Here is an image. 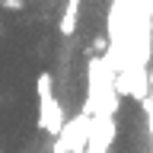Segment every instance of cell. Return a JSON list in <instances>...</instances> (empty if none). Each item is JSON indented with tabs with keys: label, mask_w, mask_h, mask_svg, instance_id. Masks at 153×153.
<instances>
[{
	"label": "cell",
	"mask_w": 153,
	"mask_h": 153,
	"mask_svg": "<svg viewBox=\"0 0 153 153\" xmlns=\"http://www.w3.org/2000/svg\"><path fill=\"white\" fill-rule=\"evenodd\" d=\"M51 86H54L51 74L38 76V124H42L48 134H61V128H64V112H61Z\"/></svg>",
	"instance_id": "cell-1"
},
{
	"label": "cell",
	"mask_w": 153,
	"mask_h": 153,
	"mask_svg": "<svg viewBox=\"0 0 153 153\" xmlns=\"http://www.w3.org/2000/svg\"><path fill=\"white\" fill-rule=\"evenodd\" d=\"M76 16H80V0H67V7H64V16H61V35L70 38L76 32Z\"/></svg>",
	"instance_id": "cell-2"
}]
</instances>
